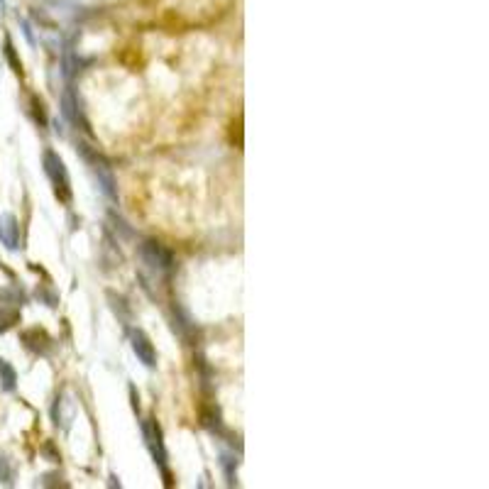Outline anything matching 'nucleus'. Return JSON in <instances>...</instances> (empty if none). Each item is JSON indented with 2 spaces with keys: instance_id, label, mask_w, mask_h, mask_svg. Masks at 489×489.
I'll return each mask as SVG.
<instances>
[{
  "instance_id": "f257e3e1",
  "label": "nucleus",
  "mask_w": 489,
  "mask_h": 489,
  "mask_svg": "<svg viewBox=\"0 0 489 489\" xmlns=\"http://www.w3.org/2000/svg\"><path fill=\"white\" fill-rule=\"evenodd\" d=\"M45 172H47V177L52 179L59 199L71 201V181H69L67 167H64L62 157H59L57 152H52V150L45 152Z\"/></svg>"
},
{
  "instance_id": "f03ea898",
  "label": "nucleus",
  "mask_w": 489,
  "mask_h": 489,
  "mask_svg": "<svg viewBox=\"0 0 489 489\" xmlns=\"http://www.w3.org/2000/svg\"><path fill=\"white\" fill-rule=\"evenodd\" d=\"M81 152H84V157L89 159V162L93 164V172L98 174V179H101V186L103 191H106L111 199H115V181H113V174H111V167L106 164V159L98 157L96 152H91L86 145H81Z\"/></svg>"
},
{
  "instance_id": "7ed1b4c3",
  "label": "nucleus",
  "mask_w": 489,
  "mask_h": 489,
  "mask_svg": "<svg viewBox=\"0 0 489 489\" xmlns=\"http://www.w3.org/2000/svg\"><path fill=\"white\" fill-rule=\"evenodd\" d=\"M142 433H145V441H147V448H150L152 458H155L159 465L167 463V450H164L162 431H159L157 421L155 419H147L145 423H142Z\"/></svg>"
},
{
  "instance_id": "20e7f679",
  "label": "nucleus",
  "mask_w": 489,
  "mask_h": 489,
  "mask_svg": "<svg viewBox=\"0 0 489 489\" xmlns=\"http://www.w3.org/2000/svg\"><path fill=\"white\" fill-rule=\"evenodd\" d=\"M142 257H145V262L150 267H159V269H164V272H169L174 265V257H172V252L167 250L164 245H159V243H145L142 245Z\"/></svg>"
},
{
  "instance_id": "39448f33",
  "label": "nucleus",
  "mask_w": 489,
  "mask_h": 489,
  "mask_svg": "<svg viewBox=\"0 0 489 489\" xmlns=\"http://www.w3.org/2000/svg\"><path fill=\"white\" fill-rule=\"evenodd\" d=\"M0 243L8 250H18L20 247V225L13 213H3L0 216Z\"/></svg>"
},
{
  "instance_id": "423d86ee",
  "label": "nucleus",
  "mask_w": 489,
  "mask_h": 489,
  "mask_svg": "<svg viewBox=\"0 0 489 489\" xmlns=\"http://www.w3.org/2000/svg\"><path fill=\"white\" fill-rule=\"evenodd\" d=\"M130 343H133V350H135L137 360H140L142 365L155 367L157 355H155V348H152L150 338H147L145 333H142V331H133V333H130Z\"/></svg>"
},
{
  "instance_id": "0eeeda50",
  "label": "nucleus",
  "mask_w": 489,
  "mask_h": 489,
  "mask_svg": "<svg viewBox=\"0 0 489 489\" xmlns=\"http://www.w3.org/2000/svg\"><path fill=\"white\" fill-rule=\"evenodd\" d=\"M54 419H57V426L62 423L64 428H69L71 419H74V401L69 397L57 399V406H54Z\"/></svg>"
},
{
  "instance_id": "6e6552de",
  "label": "nucleus",
  "mask_w": 489,
  "mask_h": 489,
  "mask_svg": "<svg viewBox=\"0 0 489 489\" xmlns=\"http://www.w3.org/2000/svg\"><path fill=\"white\" fill-rule=\"evenodd\" d=\"M0 379H3V389H5V392H13L15 382H18V375H15V370L5 360L0 362Z\"/></svg>"
},
{
  "instance_id": "1a4fd4ad",
  "label": "nucleus",
  "mask_w": 489,
  "mask_h": 489,
  "mask_svg": "<svg viewBox=\"0 0 489 489\" xmlns=\"http://www.w3.org/2000/svg\"><path fill=\"white\" fill-rule=\"evenodd\" d=\"M20 318L18 311H8V309H0V333L8 331L10 326H13L15 321Z\"/></svg>"
},
{
  "instance_id": "9d476101",
  "label": "nucleus",
  "mask_w": 489,
  "mask_h": 489,
  "mask_svg": "<svg viewBox=\"0 0 489 489\" xmlns=\"http://www.w3.org/2000/svg\"><path fill=\"white\" fill-rule=\"evenodd\" d=\"M5 49H8V57H10V62H13V67H15V71H18V74H23V64H20V62H18V59H15L13 45H10V42H8V47H5Z\"/></svg>"
}]
</instances>
